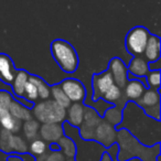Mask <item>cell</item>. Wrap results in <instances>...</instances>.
<instances>
[{
    "label": "cell",
    "instance_id": "cell-29",
    "mask_svg": "<svg viewBox=\"0 0 161 161\" xmlns=\"http://www.w3.org/2000/svg\"><path fill=\"white\" fill-rule=\"evenodd\" d=\"M147 83L150 88L158 90L160 87V71H152L147 74Z\"/></svg>",
    "mask_w": 161,
    "mask_h": 161
},
{
    "label": "cell",
    "instance_id": "cell-22",
    "mask_svg": "<svg viewBox=\"0 0 161 161\" xmlns=\"http://www.w3.org/2000/svg\"><path fill=\"white\" fill-rule=\"evenodd\" d=\"M50 92H51L52 96H53V101L55 102L56 104H58V105L61 106V107L63 108H69V106L71 105V101L69 99V97L65 95V93L62 91V88H61V86L56 85V86H53V87L50 90Z\"/></svg>",
    "mask_w": 161,
    "mask_h": 161
},
{
    "label": "cell",
    "instance_id": "cell-1",
    "mask_svg": "<svg viewBox=\"0 0 161 161\" xmlns=\"http://www.w3.org/2000/svg\"><path fill=\"white\" fill-rule=\"evenodd\" d=\"M159 120H156L143 112L141 107H139L134 102H127L126 107L124 109L123 119L120 124L117 126L118 129H126L131 136H135L136 139L143 145V132H148L154 143H159L160 141V127H152V125L158 124Z\"/></svg>",
    "mask_w": 161,
    "mask_h": 161
},
{
    "label": "cell",
    "instance_id": "cell-24",
    "mask_svg": "<svg viewBox=\"0 0 161 161\" xmlns=\"http://www.w3.org/2000/svg\"><path fill=\"white\" fill-rule=\"evenodd\" d=\"M10 149L18 153H25L28 151V145L21 137L11 134L10 136Z\"/></svg>",
    "mask_w": 161,
    "mask_h": 161
},
{
    "label": "cell",
    "instance_id": "cell-15",
    "mask_svg": "<svg viewBox=\"0 0 161 161\" xmlns=\"http://www.w3.org/2000/svg\"><path fill=\"white\" fill-rule=\"evenodd\" d=\"M0 125L5 130L10 132H17L21 127L20 120L10 114L9 108H0Z\"/></svg>",
    "mask_w": 161,
    "mask_h": 161
},
{
    "label": "cell",
    "instance_id": "cell-32",
    "mask_svg": "<svg viewBox=\"0 0 161 161\" xmlns=\"http://www.w3.org/2000/svg\"><path fill=\"white\" fill-rule=\"evenodd\" d=\"M12 96L6 91H0V108H9Z\"/></svg>",
    "mask_w": 161,
    "mask_h": 161
},
{
    "label": "cell",
    "instance_id": "cell-5",
    "mask_svg": "<svg viewBox=\"0 0 161 161\" xmlns=\"http://www.w3.org/2000/svg\"><path fill=\"white\" fill-rule=\"evenodd\" d=\"M149 32L143 27H136L130 30L126 36V47L134 55L142 54L147 44Z\"/></svg>",
    "mask_w": 161,
    "mask_h": 161
},
{
    "label": "cell",
    "instance_id": "cell-12",
    "mask_svg": "<svg viewBox=\"0 0 161 161\" xmlns=\"http://www.w3.org/2000/svg\"><path fill=\"white\" fill-rule=\"evenodd\" d=\"M126 90H125V97H127L129 101H138L145 91L147 90V84L142 83L141 80L135 78L130 80L128 83H126Z\"/></svg>",
    "mask_w": 161,
    "mask_h": 161
},
{
    "label": "cell",
    "instance_id": "cell-36",
    "mask_svg": "<svg viewBox=\"0 0 161 161\" xmlns=\"http://www.w3.org/2000/svg\"><path fill=\"white\" fill-rule=\"evenodd\" d=\"M69 161H73V160H69Z\"/></svg>",
    "mask_w": 161,
    "mask_h": 161
},
{
    "label": "cell",
    "instance_id": "cell-4",
    "mask_svg": "<svg viewBox=\"0 0 161 161\" xmlns=\"http://www.w3.org/2000/svg\"><path fill=\"white\" fill-rule=\"evenodd\" d=\"M33 115L43 124H60L66 117V110L54 101L45 99L34 106Z\"/></svg>",
    "mask_w": 161,
    "mask_h": 161
},
{
    "label": "cell",
    "instance_id": "cell-34",
    "mask_svg": "<svg viewBox=\"0 0 161 161\" xmlns=\"http://www.w3.org/2000/svg\"><path fill=\"white\" fill-rule=\"evenodd\" d=\"M7 161H22V159L20 157H9L7 159Z\"/></svg>",
    "mask_w": 161,
    "mask_h": 161
},
{
    "label": "cell",
    "instance_id": "cell-16",
    "mask_svg": "<svg viewBox=\"0 0 161 161\" xmlns=\"http://www.w3.org/2000/svg\"><path fill=\"white\" fill-rule=\"evenodd\" d=\"M127 71L130 75H135L137 77H143L149 73L148 61L146 58H140V56H136L130 61Z\"/></svg>",
    "mask_w": 161,
    "mask_h": 161
},
{
    "label": "cell",
    "instance_id": "cell-26",
    "mask_svg": "<svg viewBox=\"0 0 161 161\" xmlns=\"http://www.w3.org/2000/svg\"><path fill=\"white\" fill-rule=\"evenodd\" d=\"M38 129H39V124L38 121L30 119V120L25 121L23 124V132H25V137L28 139H34L38 135Z\"/></svg>",
    "mask_w": 161,
    "mask_h": 161
},
{
    "label": "cell",
    "instance_id": "cell-6",
    "mask_svg": "<svg viewBox=\"0 0 161 161\" xmlns=\"http://www.w3.org/2000/svg\"><path fill=\"white\" fill-rule=\"evenodd\" d=\"M61 88L65 93L69 99L74 103H78L85 99L86 90L80 82L75 78H67L61 84Z\"/></svg>",
    "mask_w": 161,
    "mask_h": 161
},
{
    "label": "cell",
    "instance_id": "cell-13",
    "mask_svg": "<svg viewBox=\"0 0 161 161\" xmlns=\"http://www.w3.org/2000/svg\"><path fill=\"white\" fill-rule=\"evenodd\" d=\"M40 135L44 140L55 142L63 136V128L58 124H43L40 128Z\"/></svg>",
    "mask_w": 161,
    "mask_h": 161
},
{
    "label": "cell",
    "instance_id": "cell-35",
    "mask_svg": "<svg viewBox=\"0 0 161 161\" xmlns=\"http://www.w3.org/2000/svg\"><path fill=\"white\" fill-rule=\"evenodd\" d=\"M102 161H112V159H110L109 156H107V154H104L103 159H102Z\"/></svg>",
    "mask_w": 161,
    "mask_h": 161
},
{
    "label": "cell",
    "instance_id": "cell-25",
    "mask_svg": "<svg viewBox=\"0 0 161 161\" xmlns=\"http://www.w3.org/2000/svg\"><path fill=\"white\" fill-rule=\"evenodd\" d=\"M121 96H123V93H121V88L118 87L117 85L113 84L108 91L103 95V98L105 99L108 103H117L118 101L121 99Z\"/></svg>",
    "mask_w": 161,
    "mask_h": 161
},
{
    "label": "cell",
    "instance_id": "cell-20",
    "mask_svg": "<svg viewBox=\"0 0 161 161\" xmlns=\"http://www.w3.org/2000/svg\"><path fill=\"white\" fill-rule=\"evenodd\" d=\"M67 119H69V124L72 126L78 127L80 126L82 121H83V116H84V106L80 105L78 103H75L73 105L69 106V112L66 114Z\"/></svg>",
    "mask_w": 161,
    "mask_h": 161
},
{
    "label": "cell",
    "instance_id": "cell-17",
    "mask_svg": "<svg viewBox=\"0 0 161 161\" xmlns=\"http://www.w3.org/2000/svg\"><path fill=\"white\" fill-rule=\"evenodd\" d=\"M159 102H160V95H159L158 90L150 88V90L145 91L142 96L137 101V105L145 109V108L154 107V106L159 105Z\"/></svg>",
    "mask_w": 161,
    "mask_h": 161
},
{
    "label": "cell",
    "instance_id": "cell-18",
    "mask_svg": "<svg viewBox=\"0 0 161 161\" xmlns=\"http://www.w3.org/2000/svg\"><path fill=\"white\" fill-rule=\"evenodd\" d=\"M28 80H29V74L25 71L21 69L16 73L14 80L12 82V90H14V93L17 97L25 96V87Z\"/></svg>",
    "mask_w": 161,
    "mask_h": 161
},
{
    "label": "cell",
    "instance_id": "cell-19",
    "mask_svg": "<svg viewBox=\"0 0 161 161\" xmlns=\"http://www.w3.org/2000/svg\"><path fill=\"white\" fill-rule=\"evenodd\" d=\"M9 112L14 118L20 121L21 120L27 121V120L32 119V115H31V113H30L29 108H27L25 105L20 104L19 102L14 101V99H12V102L10 103Z\"/></svg>",
    "mask_w": 161,
    "mask_h": 161
},
{
    "label": "cell",
    "instance_id": "cell-7",
    "mask_svg": "<svg viewBox=\"0 0 161 161\" xmlns=\"http://www.w3.org/2000/svg\"><path fill=\"white\" fill-rule=\"evenodd\" d=\"M99 123H101V117L96 110L92 107H87L84 110L83 121L80 124L83 125V127L80 128V136L86 140L91 139L94 135L95 128Z\"/></svg>",
    "mask_w": 161,
    "mask_h": 161
},
{
    "label": "cell",
    "instance_id": "cell-27",
    "mask_svg": "<svg viewBox=\"0 0 161 161\" xmlns=\"http://www.w3.org/2000/svg\"><path fill=\"white\" fill-rule=\"evenodd\" d=\"M121 117H123V115L117 108H108V110L105 114V119L110 125L118 126L121 121Z\"/></svg>",
    "mask_w": 161,
    "mask_h": 161
},
{
    "label": "cell",
    "instance_id": "cell-23",
    "mask_svg": "<svg viewBox=\"0 0 161 161\" xmlns=\"http://www.w3.org/2000/svg\"><path fill=\"white\" fill-rule=\"evenodd\" d=\"M58 147L60 149L63 150L64 154L69 158H73L76 153V147H75V143L74 141H72L71 139L66 138V137H61L58 139Z\"/></svg>",
    "mask_w": 161,
    "mask_h": 161
},
{
    "label": "cell",
    "instance_id": "cell-14",
    "mask_svg": "<svg viewBox=\"0 0 161 161\" xmlns=\"http://www.w3.org/2000/svg\"><path fill=\"white\" fill-rule=\"evenodd\" d=\"M143 53L149 62L158 61L160 58V39L157 36H149Z\"/></svg>",
    "mask_w": 161,
    "mask_h": 161
},
{
    "label": "cell",
    "instance_id": "cell-31",
    "mask_svg": "<svg viewBox=\"0 0 161 161\" xmlns=\"http://www.w3.org/2000/svg\"><path fill=\"white\" fill-rule=\"evenodd\" d=\"M45 149H47V145L43 140H39V139H36V140L32 141V143L30 145V151L33 154H36V156H42L44 154Z\"/></svg>",
    "mask_w": 161,
    "mask_h": 161
},
{
    "label": "cell",
    "instance_id": "cell-33",
    "mask_svg": "<svg viewBox=\"0 0 161 161\" xmlns=\"http://www.w3.org/2000/svg\"><path fill=\"white\" fill-rule=\"evenodd\" d=\"M60 151V150H58ZM58 151H54L53 153H51L50 156H47L45 161H65L64 156H62V153Z\"/></svg>",
    "mask_w": 161,
    "mask_h": 161
},
{
    "label": "cell",
    "instance_id": "cell-21",
    "mask_svg": "<svg viewBox=\"0 0 161 161\" xmlns=\"http://www.w3.org/2000/svg\"><path fill=\"white\" fill-rule=\"evenodd\" d=\"M29 80L31 83H33L36 87V91H38V96L39 98L41 99H47L50 97V88L49 86L45 84V82L42 80V78L38 77V76H29Z\"/></svg>",
    "mask_w": 161,
    "mask_h": 161
},
{
    "label": "cell",
    "instance_id": "cell-28",
    "mask_svg": "<svg viewBox=\"0 0 161 161\" xmlns=\"http://www.w3.org/2000/svg\"><path fill=\"white\" fill-rule=\"evenodd\" d=\"M10 136L11 132L8 130H1L0 132V148L3 152H11L10 149Z\"/></svg>",
    "mask_w": 161,
    "mask_h": 161
},
{
    "label": "cell",
    "instance_id": "cell-2",
    "mask_svg": "<svg viewBox=\"0 0 161 161\" xmlns=\"http://www.w3.org/2000/svg\"><path fill=\"white\" fill-rule=\"evenodd\" d=\"M116 140L120 145L118 161H128L134 157L140 158L141 161H159V152L153 153L152 148H147L141 145L126 129H119Z\"/></svg>",
    "mask_w": 161,
    "mask_h": 161
},
{
    "label": "cell",
    "instance_id": "cell-30",
    "mask_svg": "<svg viewBox=\"0 0 161 161\" xmlns=\"http://www.w3.org/2000/svg\"><path fill=\"white\" fill-rule=\"evenodd\" d=\"M25 99L30 102H34L38 99V91L36 87L33 83H31L30 80H28V83L25 84Z\"/></svg>",
    "mask_w": 161,
    "mask_h": 161
},
{
    "label": "cell",
    "instance_id": "cell-3",
    "mask_svg": "<svg viewBox=\"0 0 161 161\" xmlns=\"http://www.w3.org/2000/svg\"><path fill=\"white\" fill-rule=\"evenodd\" d=\"M51 52L58 66L65 73H74L78 66V58L74 47L69 42L55 40L51 44Z\"/></svg>",
    "mask_w": 161,
    "mask_h": 161
},
{
    "label": "cell",
    "instance_id": "cell-11",
    "mask_svg": "<svg viewBox=\"0 0 161 161\" xmlns=\"http://www.w3.org/2000/svg\"><path fill=\"white\" fill-rule=\"evenodd\" d=\"M16 73L17 71L11 58L6 54L0 53V80L6 84H12Z\"/></svg>",
    "mask_w": 161,
    "mask_h": 161
},
{
    "label": "cell",
    "instance_id": "cell-9",
    "mask_svg": "<svg viewBox=\"0 0 161 161\" xmlns=\"http://www.w3.org/2000/svg\"><path fill=\"white\" fill-rule=\"evenodd\" d=\"M109 72L114 80V84L118 87H125L128 80V71L125 63L118 58H115L109 63Z\"/></svg>",
    "mask_w": 161,
    "mask_h": 161
},
{
    "label": "cell",
    "instance_id": "cell-10",
    "mask_svg": "<svg viewBox=\"0 0 161 161\" xmlns=\"http://www.w3.org/2000/svg\"><path fill=\"white\" fill-rule=\"evenodd\" d=\"M94 135L99 142L107 147L113 145L117 138V132L115 131L113 126L108 123H99L95 128Z\"/></svg>",
    "mask_w": 161,
    "mask_h": 161
},
{
    "label": "cell",
    "instance_id": "cell-8",
    "mask_svg": "<svg viewBox=\"0 0 161 161\" xmlns=\"http://www.w3.org/2000/svg\"><path fill=\"white\" fill-rule=\"evenodd\" d=\"M114 84V80L110 74L109 69L105 71L103 74H95L93 76V88H94V94L93 99L98 101L104 94L108 91V88Z\"/></svg>",
    "mask_w": 161,
    "mask_h": 161
}]
</instances>
